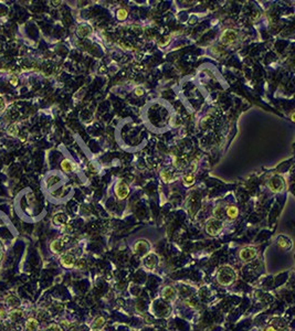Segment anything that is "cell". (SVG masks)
Wrapping results in <instances>:
<instances>
[{"instance_id": "cell-8", "label": "cell", "mask_w": 295, "mask_h": 331, "mask_svg": "<svg viewBox=\"0 0 295 331\" xmlns=\"http://www.w3.org/2000/svg\"><path fill=\"white\" fill-rule=\"evenodd\" d=\"M60 262L64 267H66V268H71V267H73V266L75 265V262L76 261H75L74 256L71 255L70 253H64L62 256H61Z\"/></svg>"}, {"instance_id": "cell-9", "label": "cell", "mask_w": 295, "mask_h": 331, "mask_svg": "<svg viewBox=\"0 0 295 331\" xmlns=\"http://www.w3.org/2000/svg\"><path fill=\"white\" fill-rule=\"evenodd\" d=\"M61 169L63 170L64 172H72L76 169V166H75L74 162H72L70 159H64L62 160L61 162Z\"/></svg>"}, {"instance_id": "cell-24", "label": "cell", "mask_w": 295, "mask_h": 331, "mask_svg": "<svg viewBox=\"0 0 295 331\" xmlns=\"http://www.w3.org/2000/svg\"><path fill=\"white\" fill-rule=\"evenodd\" d=\"M18 82H19V80H18V76H16V75H12L11 78H10V80H9V83L11 85H13V86L18 85Z\"/></svg>"}, {"instance_id": "cell-22", "label": "cell", "mask_w": 295, "mask_h": 331, "mask_svg": "<svg viewBox=\"0 0 295 331\" xmlns=\"http://www.w3.org/2000/svg\"><path fill=\"white\" fill-rule=\"evenodd\" d=\"M8 134H9L10 136H12V137H15V136L18 135V127L16 124H12V125H10L9 127H8L7 129Z\"/></svg>"}, {"instance_id": "cell-3", "label": "cell", "mask_w": 295, "mask_h": 331, "mask_svg": "<svg viewBox=\"0 0 295 331\" xmlns=\"http://www.w3.org/2000/svg\"><path fill=\"white\" fill-rule=\"evenodd\" d=\"M221 230H222V223H221L220 220H217V219L213 218L208 220V222L206 223V232L211 236L218 235L221 232Z\"/></svg>"}, {"instance_id": "cell-15", "label": "cell", "mask_w": 295, "mask_h": 331, "mask_svg": "<svg viewBox=\"0 0 295 331\" xmlns=\"http://www.w3.org/2000/svg\"><path fill=\"white\" fill-rule=\"evenodd\" d=\"M223 213H225V209L221 206H217L213 209V215H215V219H217V220H220L222 218Z\"/></svg>"}, {"instance_id": "cell-19", "label": "cell", "mask_w": 295, "mask_h": 331, "mask_svg": "<svg viewBox=\"0 0 295 331\" xmlns=\"http://www.w3.org/2000/svg\"><path fill=\"white\" fill-rule=\"evenodd\" d=\"M195 183V174L194 173H189L187 174L184 178V184L186 187H190Z\"/></svg>"}, {"instance_id": "cell-14", "label": "cell", "mask_w": 295, "mask_h": 331, "mask_svg": "<svg viewBox=\"0 0 295 331\" xmlns=\"http://www.w3.org/2000/svg\"><path fill=\"white\" fill-rule=\"evenodd\" d=\"M160 177H162V181L165 182V183H169V182L172 181V173L170 171H168V170H162V172H160Z\"/></svg>"}, {"instance_id": "cell-4", "label": "cell", "mask_w": 295, "mask_h": 331, "mask_svg": "<svg viewBox=\"0 0 295 331\" xmlns=\"http://www.w3.org/2000/svg\"><path fill=\"white\" fill-rule=\"evenodd\" d=\"M268 187L272 192L278 193V192H281V191L284 190L285 182H284V179L281 176H274L270 179V181H268Z\"/></svg>"}, {"instance_id": "cell-18", "label": "cell", "mask_w": 295, "mask_h": 331, "mask_svg": "<svg viewBox=\"0 0 295 331\" xmlns=\"http://www.w3.org/2000/svg\"><path fill=\"white\" fill-rule=\"evenodd\" d=\"M36 327H38V321H36V319H33V318L29 319V320L27 321V324H26V328H27L28 331H33V330H36Z\"/></svg>"}, {"instance_id": "cell-5", "label": "cell", "mask_w": 295, "mask_h": 331, "mask_svg": "<svg viewBox=\"0 0 295 331\" xmlns=\"http://www.w3.org/2000/svg\"><path fill=\"white\" fill-rule=\"evenodd\" d=\"M255 256H256V249L254 248V247H251V246L243 247V248L239 252L240 259H241L242 262H244V263L250 262L251 259H253Z\"/></svg>"}, {"instance_id": "cell-20", "label": "cell", "mask_w": 295, "mask_h": 331, "mask_svg": "<svg viewBox=\"0 0 295 331\" xmlns=\"http://www.w3.org/2000/svg\"><path fill=\"white\" fill-rule=\"evenodd\" d=\"M105 324V319H104V317H102V316H99L96 318V319L94 320V322H93V328H101L102 326H104Z\"/></svg>"}, {"instance_id": "cell-25", "label": "cell", "mask_w": 295, "mask_h": 331, "mask_svg": "<svg viewBox=\"0 0 295 331\" xmlns=\"http://www.w3.org/2000/svg\"><path fill=\"white\" fill-rule=\"evenodd\" d=\"M170 38H172L170 35H168V36H166V38H164V41H160V42H159V46H165V45H166V44H167L168 42H169V39H170Z\"/></svg>"}, {"instance_id": "cell-23", "label": "cell", "mask_w": 295, "mask_h": 331, "mask_svg": "<svg viewBox=\"0 0 295 331\" xmlns=\"http://www.w3.org/2000/svg\"><path fill=\"white\" fill-rule=\"evenodd\" d=\"M118 45L121 46V48L123 49V50H128V51L134 50V48L131 45V44H129V43H126V42H124V41H119V42H118Z\"/></svg>"}, {"instance_id": "cell-28", "label": "cell", "mask_w": 295, "mask_h": 331, "mask_svg": "<svg viewBox=\"0 0 295 331\" xmlns=\"http://www.w3.org/2000/svg\"><path fill=\"white\" fill-rule=\"evenodd\" d=\"M5 108V99L2 97H0V111Z\"/></svg>"}, {"instance_id": "cell-27", "label": "cell", "mask_w": 295, "mask_h": 331, "mask_svg": "<svg viewBox=\"0 0 295 331\" xmlns=\"http://www.w3.org/2000/svg\"><path fill=\"white\" fill-rule=\"evenodd\" d=\"M75 265H76V267H78V268H81L82 266H84V259H80V261L78 262V264H75Z\"/></svg>"}, {"instance_id": "cell-13", "label": "cell", "mask_w": 295, "mask_h": 331, "mask_svg": "<svg viewBox=\"0 0 295 331\" xmlns=\"http://www.w3.org/2000/svg\"><path fill=\"white\" fill-rule=\"evenodd\" d=\"M175 295H176V290L172 287H169V286L165 287L162 291V297L165 298V299H172V298L175 297Z\"/></svg>"}, {"instance_id": "cell-7", "label": "cell", "mask_w": 295, "mask_h": 331, "mask_svg": "<svg viewBox=\"0 0 295 331\" xmlns=\"http://www.w3.org/2000/svg\"><path fill=\"white\" fill-rule=\"evenodd\" d=\"M148 247H149V244H148V242L145 241V239H139V241H137L134 244V253L137 254V255H139V254H144L146 251L148 249Z\"/></svg>"}, {"instance_id": "cell-29", "label": "cell", "mask_w": 295, "mask_h": 331, "mask_svg": "<svg viewBox=\"0 0 295 331\" xmlns=\"http://www.w3.org/2000/svg\"><path fill=\"white\" fill-rule=\"evenodd\" d=\"M265 331H276V329L274 328V327L270 326V327H268V328L265 329Z\"/></svg>"}, {"instance_id": "cell-11", "label": "cell", "mask_w": 295, "mask_h": 331, "mask_svg": "<svg viewBox=\"0 0 295 331\" xmlns=\"http://www.w3.org/2000/svg\"><path fill=\"white\" fill-rule=\"evenodd\" d=\"M278 245L282 249H288L292 246V243H291V241L286 236L281 235V236L278 237Z\"/></svg>"}, {"instance_id": "cell-10", "label": "cell", "mask_w": 295, "mask_h": 331, "mask_svg": "<svg viewBox=\"0 0 295 331\" xmlns=\"http://www.w3.org/2000/svg\"><path fill=\"white\" fill-rule=\"evenodd\" d=\"M157 264V256L154 254H148L145 257V266L148 269H152Z\"/></svg>"}, {"instance_id": "cell-21", "label": "cell", "mask_w": 295, "mask_h": 331, "mask_svg": "<svg viewBox=\"0 0 295 331\" xmlns=\"http://www.w3.org/2000/svg\"><path fill=\"white\" fill-rule=\"evenodd\" d=\"M127 15H128V12L126 9H124V8H121V9L117 10L116 12V17L118 20H125L126 18H127Z\"/></svg>"}, {"instance_id": "cell-17", "label": "cell", "mask_w": 295, "mask_h": 331, "mask_svg": "<svg viewBox=\"0 0 295 331\" xmlns=\"http://www.w3.org/2000/svg\"><path fill=\"white\" fill-rule=\"evenodd\" d=\"M91 32V28L87 27V26H85V24H83V26H80V27L78 28V34L80 36H85L87 35V34Z\"/></svg>"}, {"instance_id": "cell-12", "label": "cell", "mask_w": 295, "mask_h": 331, "mask_svg": "<svg viewBox=\"0 0 295 331\" xmlns=\"http://www.w3.org/2000/svg\"><path fill=\"white\" fill-rule=\"evenodd\" d=\"M225 214H227V216L230 220H235V219H237L238 215H239V210H238L237 206H229L225 209Z\"/></svg>"}, {"instance_id": "cell-16", "label": "cell", "mask_w": 295, "mask_h": 331, "mask_svg": "<svg viewBox=\"0 0 295 331\" xmlns=\"http://www.w3.org/2000/svg\"><path fill=\"white\" fill-rule=\"evenodd\" d=\"M61 247H62V243H61L59 239H56V241H53L52 243H51L50 245V248L51 251L53 252V253H59V252L61 251Z\"/></svg>"}, {"instance_id": "cell-26", "label": "cell", "mask_w": 295, "mask_h": 331, "mask_svg": "<svg viewBox=\"0 0 295 331\" xmlns=\"http://www.w3.org/2000/svg\"><path fill=\"white\" fill-rule=\"evenodd\" d=\"M135 94L137 95V96H142V95L144 94L143 87H136V88H135Z\"/></svg>"}, {"instance_id": "cell-6", "label": "cell", "mask_w": 295, "mask_h": 331, "mask_svg": "<svg viewBox=\"0 0 295 331\" xmlns=\"http://www.w3.org/2000/svg\"><path fill=\"white\" fill-rule=\"evenodd\" d=\"M238 38V32L235 30L232 29H228L221 33L220 35V42L222 44H231L237 40Z\"/></svg>"}, {"instance_id": "cell-2", "label": "cell", "mask_w": 295, "mask_h": 331, "mask_svg": "<svg viewBox=\"0 0 295 331\" xmlns=\"http://www.w3.org/2000/svg\"><path fill=\"white\" fill-rule=\"evenodd\" d=\"M114 192H115V196H117L118 200H124L129 194V187L124 180L118 179L114 186Z\"/></svg>"}, {"instance_id": "cell-1", "label": "cell", "mask_w": 295, "mask_h": 331, "mask_svg": "<svg viewBox=\"0 0 295 331\" xmlns=\"http://www.w3.org/2000/svg\"><path fill=\"white\" fill-rule=\"evenodd\" d=\"M235 278H237V274L230 266H222L217 275L218 283L222 286H228L230 284H232L235 281Z\"/></svg>"}]
</instances>
